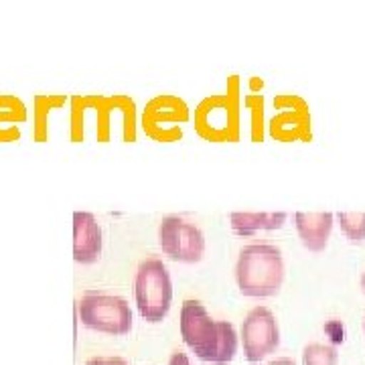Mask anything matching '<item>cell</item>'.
<instances>
[{
	"label": "cell",
	"instance_id": "6da1fadb",
	"mask_svg": "<svg viewBox=\"0 0 365 365\" xmlns=\"http://www.w3.org/2000/svg\"><path fill=\"white\" fill-rule=\"evenodd\" d=\"M181 335L185 345L205 364L227 365L237 353V333L230 321L211 319L199 300L181 307Z\"/></svg>",
	"mask_w": 365,
	"mask_h": 365
},
{
	"label": "cell",
	"instance_id": "7a4b0ae2",
	"mask_svg": "<svg viewBox=\"0 0 365 365\" xmlns=\"http://www.w3.org/2000/svg\"><path fill=\"white\" fill-rule=\"evenodd\" d=\"M235 282L244 297L268 299L280 292L284 282V258L272 244H250L240 250Z\"/></svg>",
	"mask_w": 365,
	"mask_h": 365
},
{
	"label": "cell",
	"instance_id": "3957f363",
	"mask_svg": "<svg viewBox=\"0 0 365 365\" xmlns=\"http://www.w3.org/2000/svg\"><path fill=\"white\" fill-rule=\"evenodd\" d=\"M195 130L209 143H234L240 136L237 79L230 81L225 93L209 96L195 110Z\"/></svg>",
	"mask_w": 365,
	"mask_h": 365
},
{
	"label": "cell",
	"instance_id": "277c9868",
	"mask_svg": "<svg viewBox=\"0 0 365 365\" xmlns=\"http://www.w3.org/2000/svg\"><path fill=\"white\" fill-rule=\"evenodd\" d=\"M134 299L138 313L148 323H160L169 314L173 282L169 270L160 258H146L140 262L134 278Z\"/></svg>",
	"mask_w": 365,
	"mask_h": 365
},
{
	"label": "cell",
	"instance_id": "5b68a950",
	"mask_svg": "<svg viewBox=\"0 0 365 365\" xmlns=\"http://www.w3.org/2000/svg\"><path fill=\"white\" fill-rule=\"evenodd\" d=\"M81 325L98 333L126 335L132 329L130 304L122 297L106 292H86L78 302Z\"/></svg>",
	"mask_w": 365,
	"mask_h": 365
},
{
	"label": "cell",
	"instance_id": "8992f818",
	"mask_svg": "<svg viewBox=\"0 0 365 365\" xmlns=\"http://www.w3.org/2000/svg\"><path fill=\"white\" fill-rule=\"evenodd\" d=\"M158 246L170 260L195 264L205 254V235L195 223L179 215H167L158 225Z\"/></svg>",
	"mask_w": 365,
	"mask_h": 365
},
{
	"label": "cell",
	"instance_id": "52a82bcc",
	"mask_svg": "<svg viewBox=\"0 0 365 365\" xmlns=\"http://www.w3.org/2000/svg\"><path fill=\"white\" fill-rule=\"evenodd\" d=\"M189 120V106L179 96L160 93L143 112V130L157 143H175L182 136L181 124Z\"/></svg>",
	"mask_w": 365,
	"mask_h": 365
},
{
	"label": "cell",
	"instance_id": "ba28073f",
	"mask_svg": "<svg viewBox=\"0 0 365 365\" xmlns=\"http://www.w3.org/2000/svg\"><path fill=\"white\" fill-rule=\"evenodd\" d=\"M242 345L250 364H258L280 345V329L268 307H254L242 323Z\"/></svg>",
	"mask_w": 365,
	"mask_h": 365
},
{
	"label": "cell",
	"instance_id": "9c48e42d",
	"mask_svg": "<svg viewBox=\"0 0 365 365\" xmlns=\"http://www.w3.org/2000/svg\"><path fill=\"white\" fill-rule=\"evenodd\" d=\"M102 227L90 211L73 213V260L78 264H93L102 256Z\"/></svg>",
	"mask_w": 365,
	"mask_h": 365
},
{
	"label": "cell",
	"instance_id": "30bf717a",
	"mask_svg": "<svg viewBox=\"0 0 365 365\" xmlns=\"http://www.w3.org/2000/svg\"><path fill=\"white\" fill-rule=\"evenodd\" d=\"M335 215L331 211H299L294 215V225L302 246L311 252H323L333 232Z\"/></svg>",
	"mask_w": 365,
	"mask_h": 365
},
{
	"label": "cell",
	"instance_id": "8fae6325",
	"mask_svg": "<svg viewBox=\"0 0 365 365\" xmlns=\"http://www.w3.org/2000/svg\"><path fill=\"white\" fill-rule=\"evenodd\" d=\"M287 223L284 211H264V213H252V211H234L230 213V225L237 235H254L258 232H272L280 230Z\"/></svg>",
	"mask_w": 365,
	"mask_h": 365
},
{
	"label": "cell",
	"instance_id": "7c38bea8",
	"mask_svg": "<svg viewBox=\"0 0 365 365\" xmlns=\"http://www.w3.org/2000/svg\"><path fill=\"white\" fill-rule=\"evenodd\" d=\"M29 118L25 102L14 93H0V144L16 143L21 138V128Z\"/></svg>",
	"mask_w": 365,
	"mask_h": 365
},
{
	"label": "cell",
	"instance_id": "4fadbf2b",
	"mask_svg": "<svg viewBox=\"0 0 365 365\" xmlns=\"http://www.w3.org/2000/svg\"><path fill=\"white\" fill-rule=\"evenodd\" d=\"M67 98L63 93H37L33 100V138L35 143L49 140V116L53 110L66 106Z\"/></svg>",
	"mask_w": 365,
	"mask_h": 365
},
{
	"label": "cell",
	"instance_id": "5bb4252c",
	"mask_svg": "<svg viewBox=\"0 0 365 365\" xmlns=\"http://www.w3.org/2000/svg\"><path fill=\"white\" fill-rule=\"evenodd\" d=\"M93 98L96 93L90 96H73L71 98V143H83L86 136V114L88 110H93Z\"/></svg>",
	"mask_w": 365,
	"mask_h": 365
},
{
	"label": "cell",
	"instance_id": "9a60e30c",
	"mask_svg": "<svg viewBox=\"0 0 365 365\" xmlns=\"http://www.w3.org/2000/svg\"><path fill=\"white\" fill-rule=\"evenodd\" d=\"M341 232L351 244H361L365 240V211H339L337 213Z\"/></svg>",
	"mask_w": 365,
	"mask_h": 365
},
{
	"label": "cell",
	"instance_id": "2e32d148",
	"mask_svg": "<svg viewBox=\"0 0 365 365\" xmlns=\"http://www.w3.org/2000/svg\"><path fill=\"white\" fill-rule=\"evenodd\" d=\"M118 110L122 112V138L124 143H134L136 140V106L134 100L124 96V93H114Z\"/></svg>",
	"mask_w": 365,
	"mask_h": 365
},
{
	"label": "cell",
	"instance_id": "e0dca14e",
	"mask_svg": "<svg viewBox=\"0 0 365 365\" xmlns=\"http://www.w3.org/2000/svg\"><path fill=\"white\" fill-rule=\"evenodd\" d=\"M337 349L327 343H311L302 351V365H337Z\"/></svg>",
	"mask_w": 365,
	"mask_h": 365
},
{
	"label": "cell",
	"instance_id": "ac0fdd59",
	"mask_svg": "<svg viewBox=\"0 0 365 365\" xmlns=\"http://www.w3.org/2000/svg\"><path fill=\"white\" fill-rule=\"evenodd\" d=\"M86 365H130L122 357H91Z\"/></svg>",
	"mask_w": 365,
	"mask_h": 365
},
{
	"label": "cell",
	"instance_id": "d6986e66",
	"mask_svg": "<svg viewBox=\"0 0 365 365\" xmlns=\"http://www.w3.org/2000/svg\"><path fill=\"white\" fill-rule=\"evenodd\" d=\"M169 365H191V359H189V355L182 351H175L170 355Z\"/></svg>",
	"mask_w": 365,
	"mask_h": 365
},
{
	"label": "cell",
	"instance_id": "ffe728a7",
	"mask_svg": "<svg viewBox=\"0 0 365 365\" xmlns=\"http://www.w3.org/2000/svg\"><path fill=\"white\" fill-rule=\"evenodd\" d=\"M268 365H297L290 357H280V359H274V361H270Z\"/></svg>",
	"mask_w": 365,
	"mask_h": 365
},
{
	"label": "cell",
	"instance_id": "44dd1931",
	"mask_svg": "<svg viewBox=\"0 0 365 365\" xmlns=\"http://www.w3.org/2000/svg\"><path fill=\"white\" fill-rule=\"evenodd\" d=\"M361 288L365 290V272H364V276H361Z\"/></svg>",
	"mask_w": 365,
	"mask_h": 365
}]
</instances>
